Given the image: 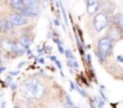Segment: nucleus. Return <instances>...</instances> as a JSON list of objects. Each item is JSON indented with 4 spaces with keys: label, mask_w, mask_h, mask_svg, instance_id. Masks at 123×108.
I'll return each mask as SVG.
<instances>
[{
    "label": "nucleus",
    "mask_w": 123,
    "mask_h": 108,
    "mask_svg": "<svg viewBox=\"0 0 123 108\" xmlns=\"http://www.w3.org/2000/svg\"><path fill=\"white\" fill-rule=\"evenodd\" d=\"M63 54L66 55V58H67V59H74V55H73V53H72L69 49H66Z\"/></svg>",
    "instance_id": "f3484780"
},
{
    "label": "nucleus",
    "mask_w": 123,
    "mask_h": 108,
    "mask_svg": "<svg viewBox=\"0 0 123 108\" xmlns=\"http://www.w3.org/2000/svg\"><path fill=\"white\" fill-rule=\"evenodd\" d=\"M14 108H17V107H14Z\"/></svg>",
    "instance_id": "2f4dec72"
},
{
    "label": "nucleus",
    "mask_w": 123,
    "mask_h": 108,
    "mask_svg": "<svg viewBox=\"0 0 123 108\" xmlns=\"http://www.w3.org/2000/svg\"><path fill=\"white\" fill-rule=\"evenodd\" d=\"M108 37L111 38L112 41L120 40L122 37V30L115 24V25H112V27L109 28V30H108Z\"/></svg>",
    "instance_id": "423d86ee"
},
{
    "label": "nucleus",
    "mask_w": 123,
    "mask_h": 108,
    "mask_svg": "<svg viewBox=\"0 0 123 108\" xmlns=\"http://www.w3.org/2000/svg\"><path fill=\"white\" fill-rule=\"evenodd\" d=\"M67 65L72 69H78V63L75 61V59H67Z\"/></svg>",
    "instance_id": "dca6fc26"
},
{
    "label": "nucleus",
    "mask_w": 123,
    "mask_h": 108,
    "mask_svg": "<svg viewBox=\"0 0 123 108\" xmlns=\"http://www.w3.org/2000/svg\"><path fill=\"white\" fill-rule=\"evenodd\" d=\"M77 91H78L81 96H84V97H87V93H86V90H84V89H81V88H79V86H78Z\"/></svg>",
    "instance_id": "a211bd4d"
},
{
    "label": "nucleus",
    "mask_w": 123,
    "mask_h": 108,
    "mask_svg": "<svg viewBox=\"0 0 123 108\" xmlns=\"http://www.w3.org/2000/svg\"><path fill=\"white\" fill-rule=\"evenodd\" d=\"M19 73V71L17 70V71H13V72H10V76H17Z\"/></svg>",
    "instance_id": "b1692460"
},
{
    "label": "nucleus",
    "mask_w": 123,
    "mask_h": 108,
    "mask_svg": "<svg viewBox=\"0 0 123 108\" xmlns=\"http://www.w3.org/2000/svg\"><path fill=\"white\" fill-rule=\"evenodd\" d=\"M23 16H25L26 18L31 17V18H35V17H38L40 14V11H36V10H32V8H29V7H25L22 12H20Z\"/></svg>",
    "instance_id": "1a4fd4ad"
},
{
    "label": "nucleus",
    "mask_w": 123,
    "mask_h": 108,
    "mask_svg": "<svg viewBox=\"0 0 123 108\" xmlns=\"http://www.w3.org/2000/svg\"><path fill=\"white\" fill-rule=\"evenodd\" d=\"M66 102H67L68 106H75V105L73 103V101H72V99H71L69 95H66Z\"/></svg>",
    "instance_id": "6ab92c4d"
},
{
    "label": "nucleus",
    "mask_w": 123,
    "mask_h": 108,
    "mask_svg": "<svg viewBox=\"0 0 123 108\" xmlns=\"http://www.w3.org/2000/svg\"><path fill=\"white\" fill-rule=\"evenodd\" d=\"M115 22H116V25L123 31V13H117L115 16Z\"/></svg>",
    "instance_id": "4468645a"
},
{
    "label": "nucleus",
    "mask_w": 123,
    "mask_h": 108,
    "mask_svg": "<svg viewBox=\"0 0 123 108\" xmlns=\"http://www.w3.org/2000/svg\"><path fill=\"white\" fill-rule=\"evenodd\" d=\"M44 94V86L40 80L32 79L23 83L22 86V95L26 99H38Z\"/></svg>",
    "instance_id": "f257e3e1"
},
{
    "label": "nucleus",
    "mask_w": 123,
    "mask_h": 108,
    "mask_svg": "<svg viewBox=\"0 0 123 108\" xmlns=\"http://www.w3.org/2000/svg\"><path fill=\"white\" fill-rule=\"evenodd\" d=\"M18 42H19L20 44H23L25 48H29V47H30V44L32 43V38H31V37H29V36H26V35H23L19 40H18Z\"/></svg>",
    "instance_id": "ddd939ff"
},
{
    "label": "nucleus",
    "mask_w": 123,
    "mask_h": 108,
    "mask_svg": "<svg viewBox=\"0 0 123 108\" xmlns=\"http://www.w3.org/2000/svg\"><path fill=\"white\" fill-rule=\"evenodd\" d=\"M24 2H25V6L26 7L32 8V10H36V11H40V7H41L40 0H24Z\"/></svg>",
    "instance_id": "9d476101"
},
{
    "label": "nucleus",
    "mask_w": 123,
    "mask_h": 108,
    "mask_svg": "<svg viewBox=\"0 0 123 108\" xmlns=\"http://www.w3.org/2000/svg\"><path fill=\"white\" fill-rule=\"evenodd\" d=\"M40 63H41V64H44V59H40Z\"/></svg>",
    "instance_id": "c756f323"
},
{
    "label": "nucleus",
    "mask_w": 123,
    "mask_h": 108,
    "mask_svg": "<svg viewBox=\"0 0 123 108\" xmlns=\"http://www.w3.org/2000/svg\"><path fill=\"white\" fill-rule=\"evenodd\" d=\"M10 6H11L13 10L18 11V12H22V11L26 7L24 0H10Z\"/></svg>",
    "instance_id": "6e6552de"
},
{
    "label": "nucleus",
    "mask_w": 123,
    "mask_h": 108,
    "mask_svg": "<svg viewBox=\"0 0 123 108\" xmlns=\"http://www.w3.org/2000/svg\"><path fill=\"white\" fill-rule=\"evenodd\" d=\"M97 101H98V107L104 108V102L105 101H103V99H97Z\"/></svg>",
    "instance_id": "412c9836"
},
{
    "label": "nucleus",
    "mask_w": 123,
    "mask_h": 108,
    "mask_svg": "<svg viewBox=\"0 0 123 108\" xmlns=\"http://www.w3.org/2000/svg\"><path fill=\"white\" fill-rule=\"evenodd\" d=\"M11 89L14 90V89H16V84H11Z\"/></svg>",
    "instance_id": "c85d7f7f"
},
{
    "label": "nucleus",
    "mask_w": 123,
    "mask_h": 108,
    "mask_svg": "<svg viewBox=\"0 0 123 108\" xmlns=\"http://www.w3.org/2000/svg\"><path fill=\"white\" fill-rule=\"evenodd\" d=\"M109 25V18L108 14H105L104 12H98L94 14L93 18V28L96 31H103L106 27Z\"/></svg>",
    "instance_id": "7ed1b4c3"
},
{
    "label": "nucleus",
    "mask_w": 123,
    "mask_h": 108,
    "mask_svg": "<svg viewBox=\"0 0 123 108\" xmlns=\"http://www.w3.org/2000/svg\"><path fill=\"white\" fill-rule=\"evenodd\" d=\"M100 7L99 0H87L86 1V10L88 14H96Z\"/></svg>",
    "instance_id": "39448f33"
},
{
    "label": "nucleus",
    "mask_w": 123,
    "mask_h": 108,
    "mask_svg": "<svg viewBox=\"0 0 123 108\" xmlns=\"http://www.w3.org/2000/svg\"><path fill=\"white\" fill-rule=\"evenodd\" d=\"M2 30H4V22H0V34L2 33Z\"/></svg>",
    "instance_id": "393cba45"
},
{
    "label": "nucleus",
    "mask_w": 123,
    "mask_h": 108,
    "mask_svg": "<svg viewBox=\"0 0 123 108\" xmlns=\"http://www.w3.org/2000/svg\"><path fill=\"white\" fill-rule=\"evenodd\" d=\"M60 7H61V10H62V16H63V18H65V23H67V13H66V11H65V8H63V6L60 4Z\"/></svg>",
    "instance_id": "aec40b11"
},
{
    "label": "nucleus",
    "mask_w": 123,
    "mask_h": 108,
    "mask_svg": "<svg viewBox=\"0 0 123 108\" xmlns=\"http://www.w3.org/2000/svg\"><path fill=\"white\" fill-rule=\"evenodd\" d=\"M0 67H1V59H0Z\"/></svg>",
    "instance_id": "7c9ffc66"
},
{
    "label": "nucleus",
    "mask_w": 123,
    "mask_h": 108,
    "mask_svg": "<svg viewBox=\"0 0 123 108\" xmlns=\"http://www.w3.org/2000/svg\"><path fill=\"white\" fill-rule=\"evenodd\" d=\"M117 60H118L120 63H123V57H121V55H118V57H117Z\"/></svg>",
    "instance_id": "a878e982"
},
{
    "label": "nucleus",
    "mask_w": 123,
    "mask_h": 108,
    "mask_svg": "<svg viewBox=\"0 0 123 108\" xmlns=\"http://www.w3.org/2000/svg\"><path fill=\"white\" fill-rule=\"evenodd\" d=\"M13 28H14V25H13L10 21H5V22H4V30H5V31H11Z\"/></svg>",
    "instance_id": "2eb2a0df"
},
{
    "label": "nucleus",
    "mask_w": 123,
    "mask_h": 108,
    "mask_svg": "<svg viewBox=\"0 0 123 108\" xmlns=\"http://www.w3.org/2000/svg\"><path fill=\"white\" fill-rule=\"evenodd\" d=\"M100 6H102V12H104L105 14L114 13V11H115V4L110 0H104Z\"/></svg>",
    "instance_id": "0eeeda50"
},
{
    "label": "nucleus",
    "mask_w": 123,
    "mask_h": 108,
    "mask_svg": "<svg viewBox=\"0 0 123 108\" xmlns=\"http://www.w3.org/2000/svg\"><path fill=\"white\" fill-rule=\"evenodd\" d=\"M54 24H55V25H59L60 23H59V21H57V19H54Z\"/></svg>",
    "instance_id": "cd10ccee"
},
{
    "label": "nucleus",
    "mask_w": 123,
    "mask_h": 108,
    "mask_svg": "<svg viewBox=\"0 0 123 108\" xmlns=\"http://www.w3.org/2000/svg\"><path fill=\"white\" fill-rule=\"evenodd\" d=\"M54 63H55V64L57 65V67H59V70H61V69H62V66H61V64H60V61H59L57 59H56V60H55Z\"/></svg>",
    "instance_id": "5701e85b"
},
{
    "label": "nucleus",
    "mask_w": 123,
    "mask_h": 108,
    "mask_svg": "<svg viewBox=\"0 0 123 108\" xmlns=\"http://www.w3.org/2000/svg\"><path fill=\"white\" fill-rule=\"evenodd\" d=\"M69 84H71V88H72V90H75V91H77V89H78V85H77L75 83H73L72 80L69 82Z\"/></svg>",
    "instance_id": "4be33fe9"
},
{
    "label": "nucleus",
    "mask_w": 123,
    "mask_h": 108,
    "mask_svg": "<svg viewBox=\"0 0 123 108\" xmlns=\"http://www.w3.org/2000/svg\"><path fill=\"white\" fill-rule=\"evenodd\" d=\"M0 44H1V48L4 50H6V52H12L13 50V42L11 40H8V38L1 40V43Z\"/></svg>",
    "instance_id": "9b49d317"
},
{
    "label": "nucleus",
    "mask_w": 123,
    "mask_h": 108,
    "mask_svg": "<svg viewBox=\"0 0 123 108\" xmlns=\"http://www.w3.org/2000/svg\"><path fill=\"white\" fill-rule=\"evenodd\" d=\"M112 48H114V41H112L111 38H109L108 36H106V37H102V38L98 41L97 52H98L100 55H103L104 58L111 55Z\"/></svg>",
    "instance_id": "f03ea898"
},
{
    "label": "nucleus",
    "mask_w": 123,
    "mask_h": 108,
    "mask_svg": "<svg viewBox=\"0 0 123 108\" xmlns=\"http://www.w3.org/2000/svg\"><path fill=\"white\" fill-rule=\"evenodd\" d=\"M25 47L23 46V44H20L19 42H13V50L12 52H14L17 55H22V54H24L25 53Z\"/></svg>",
    "instance_id": "f8f14e48"
},
{
    "label": "nucleus",
    "mask_w": 123,
    "mask_h": 108,
    "mask_svg": "<svg viewBox=\"0 0 123 108\" xmlns=\"http://www.w3.org/2000/svg\"><path fill=\"white\" fill-rule=\"evenodd\" d=\"M65 108H78V107H77V106H68V105H66Z\"/></svg>",
    "instance_id": "bb28decb"
},
{
    "label": "nucleus",
    "mask_w": 123,
    "mask_h": 108,
    "mask_svg": "<svg viewBox=\"0 0 123 108\" xmlns=\"http://www.w3.org/2000/svg\"><path fill=\"white\" fill-rule=\"evenodd\" d=\"M8 21L14 25V27H22V25H25L28 24V18L25 16H23L22 13H13L10 16Z\"/></svg>",
    "instance_id": "20e7f679"
}]
</instances>
